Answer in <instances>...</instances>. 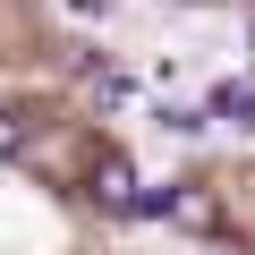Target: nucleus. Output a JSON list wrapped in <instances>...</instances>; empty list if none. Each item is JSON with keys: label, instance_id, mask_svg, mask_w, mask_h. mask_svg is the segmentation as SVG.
I'll return each mask as SVG.
<instances>
[{"label": "nucleus", "instance_id": "nucleus-1", "mask_svg": "<svg viewBox=\"0 0 255 255\" xmlns=\"http://www.w3.org/2000/svg\"><path fill=\"white\" fill-rule=\"evenodd\" d=\"M136 196H145V187H136V170H128L119 153H102V162H94V204H111V213H136Z\"/></svg>", "mask_w": 255, "mask_h": 255}, {"label": "nucleus", "instance_id": "nucleus-2", "mask_svg": "<svg viewBox=\"0 0 255 255\" xmlns=\"http://www.w3.org/2000/svg\"><path fill=\"white\" fill-rule=\"evenodd\" d=\"M213 119H230L238 136H255V85H238V77H230V85H213Z\"/></svg>", "mask_w": 255, "mask_h": 255}, {"label": "nucleus", "instance_id": "nucleus-3", "mask_svg": "<svg viewBox=\"0 0 255 255\" xmlns=\"http://www.w3.org/2000/svg\"><path fill=\"white\" fill-rule=\"evenodd\" d=\"M17 145H26V119H9V111H0V162H9Z\"/></svg>", "mask_w": 255, "mask_h": 255}]
</instances>
